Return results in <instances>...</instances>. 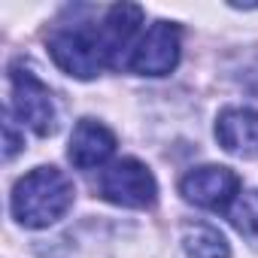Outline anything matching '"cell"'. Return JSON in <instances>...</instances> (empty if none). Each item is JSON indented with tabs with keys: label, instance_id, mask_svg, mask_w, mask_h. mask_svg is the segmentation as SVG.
I'll use <instances>...</instances> for the list:
<instances>
[{
	"label": "cell",
	"instance_id": "obj_8",
	"mask_svg": "<svg viewBox=\"0 0 258 258\" xmlns=\"http://www.w3.org/2000/svg\"><path fill=\"white\" fill-rule=\"evenodd\" d=\"M115 152V134L109 131L106 124L94 121V118H82L76 127H73V137H70V161L79 167V170H94V167H103Z\"/></svg>",
	"mask_w": 258,
	"mask_h": 258
},
{
	"label": "cell",
	"instance_id": "obj_11",
	"mask_svg": "<svg viewBox=\"0 0 258 258\" xmlns=\"http://www.w3.org/2000/svg\"><path fill=\"white\" fill-rule=\"evenodd\" d=\"M4 134H7V140H4V161H13V158H16V152H19L25 143L19 140L16 124H13V118H10V115H7V121H4Z\"/></svg>",
	"mask_w": 258,
	"mask_h": 258
},
{
	"label": "cell",
	"instance_id": "obj_10",
	"mask_svg": "<svg viewBox=\"0 0 258 258\" xmlns=\"http://www.w3.org/2000/svg\"><path fill=\"white\" fill-rule=\"evenodd\" d=\"M228 216H231V225H234L240 234L258 240V188H252V191H240L237 201L231 204Z\"/></svg>",
	"mask_w": 258,
	"mask_h": 258
},
{
	"label": "cell",
	"instance_id": "obj_4",
	"mask_svg": "<svg viewBox=\"0 0 258 258\" xmlns=\"http://www.w3.org/2000/svg\"><path fill=\"white\" fill-rule=\"evenodd\" d=\"M10 82H13V112L22 118V124H28L37 137H52L58 131V106L49 85L25 64H13Z\"/></svg>",
	"mask_w": 258,
	"mask_h": 258
},
{
	"label": "cell",
	"instance_id": "obj_3",
	"mask_svg": "<svg viewBox=\"0 0 258 258\" xmlns=\"http://www.w3.org/2000/svg\"><path fill=\"white\" fill-rule=\"evenodd\" d=\"M97 195L115 207L149 210L158 201V182H155L152 170L146 164H140L137 158H121V161L109 164L106 170H100Z\"/></svg>",
	"mask_w": 258,
	"mask_h": 258
},
{
	"label": "cell",
	"instance_id": "obj_9",
	"mask_svg": "<svg viewBox=\"0 0 258 258\" xmlns=\"http://www.w3.org/2000/svg\"><path fill=\"white\" fill-rule=\"evenodd\" d=\"M182 249L188 258H231L228 240L213 225H185Z\"/></svg>",
	"mask_w": 258,
	"mask_h": 258
},
{
	"label": "cell",
	"instance_id": "obj_6",
	"mask_svg": "<svg viewBox=\"0 0 258 258\" xmlns=\"http://www.w3.org/2000/svg\"><path fill=\"white\" fill-rule=\"evenodd\" d=\"M179 191L188 204H198L204 210H228L240 195V179L228 167L207 164L188 170L179 182Z\"/></svg>",
	"mask_w": 258,
	"mask_h": 258
},
{
	"label": "cell",
	"instance_id": "obj_1",
	"mask_svg": "<svg viewBox=\"0 0 258 258\" xmlns=\"http://www.w3.org/2000/svg\"><path fill=\"white\" fill-rule=\"evenodd\" d=\"M73 179L58 167H37L13 188V216L25 228H49L73 207Z\"/></svg>",
	"mask_w": 258,
	"mask_h": 258
},
{
	"label": "cell",
	"instance_id": "obj_7",
	"mask_svg": "<svg viewBox=\"0 0 258 258\" xmlns=\"http://www.w3.org/2000/svg\"><path fill=\"white\" fill-rule=\"evenodd\" d=\"M216 140L237 158H258V112L249 106L222 109L216 118Z\"/></svg>",
	"mask_w": 258,
	"mask_h": 258
},
{
	"label": "cell",
	"instance_id": "obj_5",
	"mask_svg": "<svg viewBox=\"0 0 258 258\" xmlns=\"http://www.w3.org/2000/svg\"><path fill=\"white\" fill-rule=\"evenodd\" d=\"M179 64V31L170 22H155L124 58V70L140 76H167Z\"/></svg>",
	"mask_w": 258,
	"mask_h": 258
},
{
	"label": "cell",
	"instance_id": "obj_2",
	"mask_svg": "<svg viewBox=\"0 0 258 258\" xmlns=\"http://www.w3.org/2000/svg\"><path fill=\"white\" fill-rule=\"evenodd\" d=\"M49 55L52 61L76 79H94L103 67H112V52L103 34V25L97 28H61L49 37Z\"/></svg>",
	"mask_w": 258,
	"mask_h": 258
}]
</instances>
